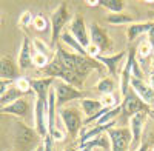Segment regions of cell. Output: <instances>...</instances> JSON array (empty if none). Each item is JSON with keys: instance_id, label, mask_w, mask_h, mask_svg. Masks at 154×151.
Wrapping results in <instances>:
<instances>
[{"instance_id": "1", "label": "cell", "mask_w": 154, "mask_h": 151, "mask_svg": "<svg viewBox=\"0 0 154 151\" xmlns=\"http://www.w3.org/2000/svg\"><path fill=\"white\" fill-rule=\"evenodd\" d=\"M148 119V112L146 109L139 111L136 114H133L130 117V131H131V143H130V149L128 151H137L139 146L142 145V136L145 131V123Z\"/></svg>"}, {"instance_id": "2", "label": "cell", "mask_w": 154, "mask_h": 151, "mask_svg": "<svg viewBox=\"0 0 154 151\" xmlns=\"http://www.w3.org/2000/svg\"><path fill=\"white\" fill-rule=\"evenodd\" d=\"M54 91H56V102H57V106H63L66 102H71V100H75V99H82L83 93L66 82H54Z\"/></svg>"}, {"instance_id": "3", "label": "cell", "mask_w": 154, "mask_h": 151, "mask_svg": "<svg viewBox=\"0 0 154 151\" xmlns=\"http://www.w3.org/2000/svg\"><path fill=\"white\" fill-rule=\"evenodd\" d=\"M69 16H68V12H66V5L65 3H60V6L53 12V16H51V46H56L57 40H59V37L63 34L62 29L63 26H65V23L68 22Z\"/></svg>"}, {"instance_id": "4", "label": "cell", "mask_w": 154, "mask_h": 151, "mask_svg": "<svg viewBox=\"0 0 154 151\" xmlns=\"http://www.w3.org/2000/svg\"><path fill=\"white\" fill-rule=\"evenodd\" d=\"M106 136L109 137L111 149L112 151H128L131 143V131L130 128H116L106 131Z\"/></svg>"}, {"instance_id": "5", "label": "cell", "mask_w": 154, "mask_h": 151, "mask_svg": "<svg viewBox=\"0 0 154 151\" xmlns=\"http://www.w3.org/2000/svg\"><path fill=\"white\" fill-rule=\"evenodd\" d=\"M34 122H35V131L38 136L43 139L48 136V100H38L35 99V106H34Z\"/></svg>"}, {"instance_id": "6", "label": "cell", "mask_w": 154, "mask_h": 151, "mask_svg": "<svg viewBox=\"0 0 154 151\" xmlns=\"http://www.w3.org/2000/svg\"><path fill=\"white\" fill-rule=\"evenodd\" d=\"M126 57H128L126 53H117V54L108 56V57L99 56V57H96V60H99L100 63L108 69V74L111 76L112 79H116V77H119L122 69H123V66H120V62H125L126 63Z\"/></svg>"}, {"instance_id": "7", "label": "cell", "mask_w": 154, "mask_h": 151, "mask_svg": "<svg viewBox=\"0 0 154 151\" xmlns=\"http://www.w3.org/2000/svg\"><path fill=\"white\" fill-rule=\"evenodd\" d=\"M59 114H60V119L66 128V133H69L72 136H75L79 133V130L82 127V119H80V114L74 108H60Z\"/></svg>"}, {"instance_id": "8", "label": "cell", "mask_w": 154, "mask_h": 151, "mask_svg": "<svg viewBox=\"0 0 154 151\" xmlns=\"http://www.w3.org/2000/svg\"><path fill=\"white\" fill-rule=\"evenodd\" d=\"M131 90L139 96V99L148 106H154V90L149 83H146L143 79H131Z\"/></svg>"}, {"instance_id": "9", "label": "cell", "mask_w": 154, "mask_h": 151, "mask_svg": "<svg viewBox=\"0 0 154 151\" xmlns=\"http://www.w3.org/2000/svg\"><path fill=\"white\" fill-rule=\"evenodd\" d=\"M136 54L134 51H130L128 53V57H126V63L123 65V69L120 72V80H119V86H120V93L122 96L125 97L128 94V88H131V79H133V60H134Z\"/></svg>"}, {"instance_id": "10", "label": "cell", "mask_w": 154, "mask_h": 151, "mask_svg": "<svg viewBox=\"0 0 154 151\" xmlns=\"http://www.w3.org/2000/svg\"><path fill=\"white\" fill-rule=\"evenodd\" d=\"M34 48H32V42H29L26 37L22 39V46H20V53H19V68L22 71H26L29 69L34 62H32V57H34Z\"/></svg>"}, {"instance_id": "11", "label": "cell", "mask_w": 154, "mask_h": 151, "mask_svg": "<svg viewBox=\"0 0 154 151\" xmlns=\"http://www.w3.org/2000/svg\"><path fill=\"white\" fill-rule=\"evenodd\" d=\"M120 106H122L123 116H126V117H131L133 114H136V112L145 109V103L139 99V96L136 93H128L123 97V102H122Z\"/></svg>"}, {"instance_id": "12", "label": "cell", "mask_w": 154, "mask_h": 151, "mask_svg": "<svg viewBox=\"0 0 154 151\" xmlns=\"http://www.w3.org/2000/svg\"><path fill=\"white\" fill-rule=\"evenodd\" d=\"M16 130H14V139L19 145L22 146H26L31 145L34 142V137H35V131L32 128H29L26 123L23 122H17L16 125Z\"/></svg>"}, {"instance_id": "13", "label": "cell", "mask_w": 154, "mask_h": 151, "mask_svg": "<svg viewBox=\"0 0 154 151\" xmlns=\"http://www.w3.org/2000/svg\"><path fill=\"white\" fill-rule=\"evenodd\" d=\"M69 32L75 37V40L79 42L85 49H86V46H88L89 43H91V42H89V37H88L86 25H85V22H83L82 19L75 17V19L71 22V25H69Z\"/></svg>"}, {"instance_id": "14", "label": "cell", "mask_w": 154, "mask_h": 151, "mask_svg": "<svg viewBox=\"0 0 154 151\" xmlns=\"http://www.w3.org/2000/svg\"><path fill=\"white\" fill-rule=\"evenodd\" d=\"M88 31H89V39H91V43H94L100 51H108L109 39H108V35L105 34V31L102 29L99 25H96V23L89 25Z\"/></svg>"}, {"instance_id": "15", "label": "cell", "mask_w": 154, "mask_h": 151, "mask_svg": "<svg viewBox=\"0 0 154 151\" xmlns=\"http://www.w3.org/2000/svg\"><path fill=\"white\" fill-rule=\"evenodd\" d=\"M20 77L19 71L9 57L2 56V62H0V80L2 82H12V80H17Z\"/></svg>"}, {"instance_id": "16", "label": "cell", "mask_w": 154, "mask_h": 151, "mask_svg": "<svg viewBox=\"0 0 154 151\" xmlns=\"http://www.w3.org/2000/svg\"><path fill=\"white\" fill-rule=\"evenodd\" d=\"M54 82H56V79H53V77L31 80V86H32V91L35 94V99H38V100H48L49 90H51V86H54Z\"/></svg>"}, {"instance_id": "17", "label": "cell", "mask_w": 154, "mask_h": 151, "mask_svg": "<svg viewBox=\"0 0 154 151\" xmlns=\"http://www.w3.org/2000/svg\"><path fill=\"white\" fill-rule=\"evenodd\" d=\"M3 114H9V116H17V117H26L29 114V102L25 97L16 100L14 103H11L8 106L2 108Z\"/></svg>"}, {"instance_id": "18", "label": "cell", "mask_w": 154, "mask_h": 151, "mask_svg": "<svg viewBox=\"0 0 154 151\" xmlns=\"http://www.w3.org/2000/svg\"><path fill=\"white\" fill-rule=\"evenodd\" d=\"M151 29H154V22H145V23H133L128 26L126 29V39L128 42H134L140 34L149 32Z\"/></svg>"}, {"instance_id": "19", "label": "cell", "mask_w": 154, "mask_h": 151, "mask_svg": "<svg viewBox=\"0 0 154 151\" xmlns=\"http://www.w3.org/2000/svg\"><path fill=\"white\" fill-rule=\"evenodd\" d=\"M80 106H82V109H83V112H85L86 119L94 117L96 114H99L102 109H105L103 106H102V103H100L99 99H97V100H96V99H82V100H80Z\"/></svg>"}, {"instance_id": "20", "label": "cell", "mask_w": 154, "mask_h": 151, "mask_svg": "<svg viewBox=\"0 0 154 151\" xmlns=\"http://www.w3.org/2000/svg\"><path fill=\"white\" fill-rule=\"evenodd\" d=\"M60 40L63 42V43H65L66 46H69L71 49H72V51L75 53V54H79V56H86V51H85V48L79 43V42H77L75 40V37L71 34V32H63L62 35H60Z\"/></svg>"}, {"instance_id": "21", "label": "cell", "mask_w": 154, "mask_h": 151, "mask_svg": "<svg viewBox=\"0 0 154 151\" xmlns=\"http://www.w3.org/2000/svg\"><path fill=\"white\" fill-rule=\"evenodd\" d=\"M26 94H23L20 90H17L16 86H11L9 90L2 96V108L3 106H8V105H11V103H14L16 100H19V99H22V97H25Z\"/></svg>"}, {"instance_id": "22", "label": "cell", "mask_w": 154, "mask_h": 151, "mask_svg": "<svg viewBox=\"0 0 154 151\" xmlns=\"http://www.w3.org/2000/svg\"><path fill=\"white\" fill-rule=\"evenodd\" d=\"M114 88H116V83H114V79L111 77V76H108V77H105V79H102V80L96 85V90H97L102 96H103V94H112Z\"/></svg>"}, {"instance_id": "23", "label": "cell", "mask_w": 154, "mask_h": 151, "mask_svg": "<svg viewBox=\"0 0 154 151\" xmlns=\"http://www.w3.org/2000/svg\"><path fill=\"white\" fill-rule=\"evenodd\" d=\"M152 51H154V48H152V45H151V42L146 39V40H142L140 42V45L137 46V54H139V59H148L151 54H152Z\"/></svg>"}, {"instance_id": "24", "label": "cell", "mask_w": 154, "mask_h": 151, "mask_svg": "<svg viewBox=\"0 0 154 151\" xmlns=\"http://www.w3.org/2000/svg\"><path fill=\"white\" fill-rule=\"evenodd\" d=\"M106 22L108 23H112V25H125V23H134V17L131 16H125V14H109L106 17Z\"/></svg>"}, {"instance_id": "25", "label": "cell", "mask_w": 154, "mask_h": 151, "mask_svg": "<svg viewBox=\"0 0 154 151\" xmlns=\"http://www.w3.org/2000/svg\"><path fill=\"white\" fill-rule=\"evenodd\" d=\"M102 6H105L108 11H111L112 14H119V12L123 11V2H120V0H102L100 2Z\"/></svg>"}, {"instance_id": "26", "label": "cell", "mask_w": 154, "mask_h": 151, "mask_svg": "<svg viewBox=\"0 0 154 151\" xmlns=\"http://www.w3.org/2000/svg\"><path fill=\"white\" fill-rule=\"evenodd\" d=\"M14 86L17 88V90H20L23 94H29L31 90H32V86H31V80L28 77H23V76H20V77L14 82Z\"/></svg>"}, {"instance_id": "27", "label": "cell", "mask_w": 154, "mask_h": 151, "mask_svg": "<svg viewBox=\"0 0 154 151\" xmlns=\"http://www.w3.org/2000/svg\"><path fill=\"white\" fill-rule=\"evenodd\" d=\"M31 42H32V48H34V51H35V53L43 54V56H46V57L51 56V49H49V46H46V43H45L43 40H40V39H34V40H31Z\"/></svg>"}, {"instance_id": "28", "label": "cell", "mask_w": 154, "mask_h": 151, "mask_svg": "<svg viewBox=\"0 0 154 151\" xmlns=\"http://www.w3.org/2000/svg\"><path fill=\"white\" fill-rule=\"evenodd\" d=\"M99 100H100L102 106L106 108V109H112V108L117 106V103H116V99H114L112 94H103V96H100Z\"/></svg>"}, {"instance_id": "29", "label": "cell", "mask_w": 154, "mask_h": 151, "mask_svg": "<svg viewBox=\"0 0 154 151\" xmlns=\"http://www.w3.org/2000/svg\"><path fill=\"white\" fill-rule=\"evenodd\" d=\"M49 136L53 137L54 142H63V140H65V136H66V131L63 130V128H60L59 123H57L56 127H54V130L49 133Z\"/></svg>"}, {"instance_id": "30", "label": "cell", "mask_w": 154, "mask_h": 151, "mask_svg": "<svg viewBox=\"0 0 154 151\" xmlns=\"http://www.w3.org/2000/svg\"><path fill=\"white\" fill-rule=\"evenodd\" d=\"M32 62H34V66L43 69V68L49 63V57H46V56H43V54H38V53H34Z\"/></svg>"}, {"instance_id": "31", "label": "cell", "mask_w": 154, "mask_h": 151, "mask_svg": "<svg viewBox=\"0 0 154 151\" xmlns=\"http://www.w3.org/2000/svg\"><path fill=\"white\" fill-rule=\"evenodd\" d=\"M32 25H34V28H35L37 31H45V29H46V26H48V20H46L42 14H38V16H35V17H34Z\"/></svg>"}, {"instance_id": "32", "label": "cell", "mask_w": 154, "mask_h": 151, "mask_svg": "<svg viewBox=\"0 0 154 151\" xmlns=\"http://www.w3.org/2000/svg\"><path fill=\"white\" fill-rule=\"evenodd\" d=\"M34 17L29 11H23L22 16H20V20H19V25H22V26H28L29 23H32Z\"/></svg>"}, {"instance_id": "33", "label": "cell", "mask_w": 154, "mask_h": 151, "mask_svg": "<svg viewBox=\"0 0 154 151\" xmlns=\"http://www.w3.org/2000/svg\"><path fill=\"white\" fill-rule=\"evenodd\" d=\"M148 40L151 42V45H152V48H154V29H151V31L148 32Z\"/></svg>"}, {"instance_id": "34", "label": "cell", "mask_w": 154, "mask_h": 151, "mask_svg": "<svg viewBox=\"0 0 154 151\" xmlns=\"http://www.w3.org/2000/svg\"><path fill=\"white\" fill-rule=\"evenodd\" d=\"M148 83L151 85V88H152V90H154V71L149 74V79H148Z\"/></svg>"}, {"instance_id": "35", "label": "cell", "mask_w": 154, "mask_h": 151, "mask_svg": "<svg viewBox=\"0 0 154 151\" xmlns=\"http://www.w3.org/2000/svg\"><path fill=\"white\" fill-rule=\"evenodd\" d=\"M137 151H148V143H146V142H143L142 145L139 146V149H137Z\"/></svg>"}, {"instance_id": "36", "label": "cell", "mask_w": 154, "mask_h": 151, "mask_svg": "<svg viewBox=\"0 0 154 151\" xmlns=\"http://www.w3.org/2000/svg\"><path fill=\"white\" fill-rule=\"evenodd\" d=\"M34 151H45V145H43V143H40V145H38Z\"/></svg>"}, {"instance_id": "37", "label": "cell", "mask_w": 154, "mask_h": 151, "mask_svg": "<svg viewBox=\"0 0 154 151\" xmlns=\"http://www.w3.org/2000/svg\"><path fill=\"white\" fill-rule=\"evenodd\" d=\"M89 6H94V5H100V2H91V0H89V2H86Z\"/></svg>"}, {"instance_id": "38", "label": "cell", "mask_w": 154, "mask_h": 151, "mask_svg": "<svg viewBox=\"0 0 154 151\" xmlns=\"http://www.w3.org/2000/svg\"><path fill=\"white\" fill-rule=\"evenodd\" d=\"M151 68H152V71H154V57H152V60H151Z\"/></svg>"}, {"instance_id": "39", "label": "cell", "mask_w": 154, "mask_h": 151, "mask_svg": "<svg viewBox=\"0 0 154 151\" xmlns=\"http://www.w3.org/2000/svg\"><path fill=\"white\" fill-rule=\"evenodd\" d=\"M65 151H77V149H74V148H66Z\"/></svg>"}, {"instance_id": "40", "label": "cell", "mask_w": 154, "mask_h": 151, "mask_svg": "<svg viewBox=\"0 0 154 151\" xmlns=\"http://www.w3.org/2000/svg\"><path fill=\"white\" fill-rule=\"evenodd\" d=\"M96 151H100V149H99V148H96Z\"/></svg>"}, {"instance_id": "41", "label": "cell", "mask_w": 154, "mask_h": 151, "mask_svg": "<svg viewBox=\"0 0 154 151\" xmlns=\"http://www.w3.org/2000/svg\"><path fill=\"white\" fill-rule=\"evenodd\" d=\"M151 16H154V12H151Z\"/></svg>"}, {"instance_id": "42", "label": "cell", "mask_w": 154, "mask_h": 151, "mask_svg": "<svg viewBox=\"0 0 154 151\" xmlns=\"http://www.w3.org/2000/svg\"><path fill=\"white\" fill-rule=\"evenodd\" d=\"M151 151H154V148H152V149H151Z\"/></svg>"}]
</instances>
